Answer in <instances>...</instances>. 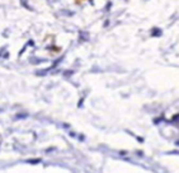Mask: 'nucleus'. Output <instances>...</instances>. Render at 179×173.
Returning a JSON list of instances; mask_svg holds the SVG:
<instances>
[]
</instances>
